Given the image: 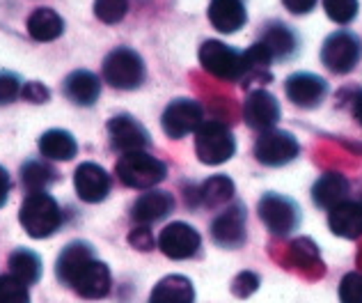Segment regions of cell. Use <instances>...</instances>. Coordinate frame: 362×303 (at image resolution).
Here are the masks:
<instances>
[{
    "mask_svg": "<svg viewBox=\"0 0 362 303\" xmlns=\"http://www.w3.org/2000/svg\"><path fill=\"white\" fill-rule=\"evenodd\" d=\"M259 216L273 234H289L298 225V210L289 198L266 193L259 200Z\"/></svg>",
    "mask_w": 362,
    "mask_h": 303,
    "instance_id": "cell-8",
    "label": "cell"
},
{
    "mask_svg": "<svg viewBox=\"0 0 362 303\" xmlns=\"http://www.w3.org/2000/svg\"><path fill=\"white\" fill-rule=\"evenodd\" d=\"M323 9L335 23H351L358 14V0H323Z\"/></svg>",
    "mask_w": 362,
    "mask_h": 303,
    "instance_id": "cell-32",
    "label": "cell"
},
{
    "mask_svg": "<svg viewBox=\"0 0 362 303\" xmlns=\"http://www.w3.org/2000/svg\"><path fill=\"white\" fill-rule=\"evenodd\" d=\"M9 269H12V276L21 280L23 285H35V282L42 278L40 255L28 248H16L9 255Z\"/></svg>",
    "mask_w": 362,
    "mask_h": 303,
    "instance_id": "cell-26",
    "label": "cell"
},
{
    "mask_svg": "<svg viewBox=\"0 0 362 303\" xmlns=\"http://www.w3.org/2000/svg\"><path fill=\"white\" fill-rule=\"evenodd\" d=\"M291 255L296 260L298 267L303 269H310V267H317L323 271V264L319 262V253H317V246H314L310 239H298L291 244Z\"/></svg>",
    "mask_w": 362,
    "mask_h": 303,
    "instance_id": "cell-33",
    "label": "cell"
},
{
    "mask_svg": "<svg viewBox=\"0 0 362 303\" xmlns=\"http://www.w3.org/2000/svg\"><path fill=\"white\" fill-rule=\"evenodd\" d=\"M160 125H163V131L170 138H184L202 125V108H199L197 101L177 99L165 108Z\"/></svg>",
    "mask_w": 362,
    "mask_h": 303,
    "instance_id": "cell-9",
    "label": "cell"
},
{
    "mask_svg": "<svg viewBox=\"0 0 362 303\" xmlns=\"http://www.w3.org/2000/svg\"><path fill=\"white\" fill-rule=\"evenodd\" d=\"M234 195V184L230 177L216 175L211 179H206L204 186L199 188V198L206 207H221L225 202H230Z\"/></svg>",
    "mask_w": 362,
    "mask_h": 303,
    "instance_id": "cell-28",
    "label": "cell"
},
{
    "mask_svg": "<svg viewBox=\"0 0 362 303\" xmlns=\"http://www.w3.org/2000/svg\"><path fill=\"white\" fill-rule=\"evenodd\" d=\"M127 0H94V14L103 23H119L127 16Z\"/></svg>",
    "mask_w": 362,
    "mask_h": 303,
    "instance_id": "cell-30",
    "label": "cell"
},
{
    "mask_svg": "<svg viewBox=\"0 0 362 303\" xmlns=\"http://www.w3.org/2000/svg\"><path fill=\"white\" fill-rule=\"evenodd\" d=\"M328 225L337 236L344 239H358L362 234V205L344 200L332 207L328 214Z\"/></svg>",
    "mask_w": 362,
    "mask_h": 303,
    "instance_id": "cell-19",
    "label": "cell"
},
{
    "mask_svg": "<svg viewBox=\"0 0 362 303\" xmlns=\"http://www.w3.org/2000/svg\"><path fill=\"white\" fill-rule=\"evenodd\" d=\"M193 301H195L193 282L186 276H177V273L158 280L149 297V303H193Z\"/></svg>",
    "mask_w": 362,
    "mask_h": 303,
    "instance_id": "cell-22",
    "label": "cell"
},
{
    "mask_svg": "<svg viewBox=\"0 0 362 303\" xmlns=\"http://www.w3.org/2000/svg\"><path fill=\"white\" fill-rule=\"evenodd\" d=\"M266 51L271 53V58H289L296 51V37L287 25H273L266 30L264 42Z\"/></svg>",
    "mask_w": 362,
    "mask_h": 303,
    "instance_id": "cell-27",
    "label": "cell"
},
{
    "mask_svg": "<svg viewBox=\"0 0 362 303\" xmlns=\"http://www.w3.org/2000/svg\"><path fill=\"white\" fill-rule=\"evenodd\" d=\"M339 301L341 303H362V273L351 271L339 282Z\"/></svg>",
    "mask_w": 362,
    "mask_h": 303,
    "instance_id": "cell-34",
    "label": "cell"
},
{
    "mask_svg": "<svg viewBox=\"0 0 362 303\" xmlns=\"http://www.w3.org/2000/svg\"><path fill=\"white\" fill-rule=\"evenodd\" d=\"M94 260V251L88 241H74L60 253L58 264H55V276L60 278L64 285H74V280L78 278V273L88 267Z\"/></svg>",
    "mask_w": 362,
    "mask_h": 303,
    "instance_id": "cell-16",
    "label": "cell"
},
{
    "mask_svg": "<svg viewBox=\"0 0 362 303\" xmlns=\"http://www.w3.org/2000/svg\"><path fill=\"white\" fill-rule=\"evenodd\" d=\"M209 21L225 35L236 33L245 23V7L241 0H211L209 5Z\"/></svg>",
    "mask_w": 362,
    "mask_h": 303,
    "instance_id": "cell-20",
    "label": "cell"
},
{
    "mask_svg": "<svg viewBox=\"0 0 362 303\" xmlns=\"http://www.w3.org/2000/svg\"><path fill=\"white\" fill-rule=\"evenodd\" d=\"M173 210H175L173 195L165 191H149V193H142L136 200V205H133V210H131V216L136 223L149 225L154 221L165 219Z\"/></svg>",
    "mask_w": 362,
    "mask_h": 303,
    "instance_id": "cell-18",
    "label": "cell"
},
{
    "mask_svg": "<svg viewBox=\"0 0 362 303\" xmlns=\"http://www.w3.org/2000/svg\"><path fill=\"white\" fill-rule=\"evenodd\" d=\"M199 62H202V67L209 74H214L221 81H236L247 72L243 55L216 40L202 44V49H199Z\"/></svg>",
    "mask_w": 362,
    "mask_h": 303,
    "instance_id": "cell-5",
    "label": "cell"
},
{
    "mask_svg": "<svg viewBox=\"0 0 362 303\" xmlns=\"http://www.w3.org/2000/svg\"><path fill=\"white\" fill-rule=\"evenodd\" d=\"M40 152L42 156L51 159V161H71L78 152L74 136L64 129H51L42 134L40 138Z\"/></svg>",
    "mask_w": 362,
    "mask_h": 303,
    "instance_id": "cell-25",
    "label": "cell"
},
{
    "mask_svg": "<svg viewBox=\"0 0 362 303\" xmlns=\"http://www.w3.org/2000/svg\"><path fill=\"white\" fill-rule=\"evenodd\" d=\"M103 79L117 90H136L145 79V64L136 51L119 46L103 60Z\"/></svg>",
    "mask_w": 362,
    "mask_h": 303,
    "instance_id": "cell-4",
    "label": "cell"
},
{
    "mask_svg": "<svg viewBox=\"0 0 362 303\" xmlns=\"http://www.w3.org/2000/svg\"><path fill=\"white\" fill-rule=\"evenodd\" d=\"M64 30V21L62 16L51 7H40L35 9L28 18V33L35 42H53L58 40Z\"/></svg>",
    "mask_w": 362,
    "mask_h": 303,
    "instance_id": "cell-24",
    "label": "cell"
},
{
    "mask_svg": "<svg viewBox=\"0 0 362 303\" xmlns=\"http://www.w3.org/2000/svg\"><path fill=\"white\" fill-rule=\"evenodd\" d=\"M259 290V278L252 271H241L239 276L232 280V295L239 299H247L250 295Z\"/></svg>",
    "mask_w": 362,
    "mask_h": 303,
    "instance_id": "cell-35",
    "label": "cell"
},
{
    "mask_svg": "<svg viewBox=\"0 0 362 303\" xmlns=\"http://www.w3.org/2000/svg\"><path fill=\"white\" fill-rule=\"evenodd\" d=\"M211 236L218 246L225 248H236L245 241V212L243 207H232V210L223 212L211 225Z\"/></svg>",
    "mask_w": 362,
    "mask_h": 303,
    "instance_id": "cell-15",
    "label": "cell"
},
{
    "mask_svg": "<svg viewBox=\"0 0 362 303\" xmlns=\"http://www.w3.org/2000/svg\"><path fill=\"white\" fill-rule=\"evenodd\" d=\"M74 186L83 202H101L110 193V175L97 164H81L74 173Z\"/></svg>",
    "mask_w": 362,
    "mask_h": 303,
    "instance_id": "cell-11",
    "label": "cell"
},
{
    "mask_svg": "<svg viewBox=\"0 0 362 303\" xmlns=\"http://www.w3.org/2000/svg\"><path fill=\"white\" fill-rule=\"evenodd\" d=\"M284 90H287L289 101H293L296 106L314 108L323 97H326L328 85L317 74H293L287 79Z\"/></svg>",
    "mask_w": 362,
    "mask_h": 303,
    "instance_id": "cell-14",
    "label": "cell"
},
{
    "mask_svg": "<svg viewBox=\"0 0 362 303\" xmlns=\"http://www.w3.org/2000/svg\"><path fill=\"white\" fill-rule=\"evenodd\" d=\"M298 140L291 134H284V131H264V134L257 138L255 145V156L259 164L264 166H284L298 156Z\"/></svg>",
    "mask_w": 362,
    "mask_h": 303,
    "instance_id": "cell-7",
    "label": "cell"
},
{
    "mask_svg": "<svg viewBox=\"0 0 362 303\" xmlns=\"http://www.w3.org/2000/svg\"><path fill=\"white\" fill-rule=\"evenodd\" d=\"M199 234L188 223H170L158 236V248L170 260H188L199 248Z\"/></svg>",
    "mask_w": 362,
    "mask_h": 303,
    "instance_id": "cell-10",
    "label": "cell"
},
{
    "mask_svg": "<svg viewBox=\"0 0 362 303\" xmlns=\"http://www.w3.org/2000/svg\"><path fill=\"white\" fill-rule=\"evenodd\" d=\"M55 177H58L55 170L46 164H40V161H30V164H25L21 170V179H23V186L28 188V193L44 191L51 182H55Z\"/></svg>",
    "mask_w": 362,
    "mask_h": 303,
    "instance_id": "cell-29",
    "label": "cell"
},
{
    "mask_svg": "<svg viewBox=\"0 0 362 303\" xmlns=\"http://www.w3.org/2000/svg\"><path fill=\"white\" fill-rule=\"evenodd\" d=\"M18 94H21V83H18L16 76H12V74L0 76V103L14 101Z\"/></svg>",
    "mask_w": 362,
    "mask_h": 303,
    "instance_id": "cell-37",
    "label": "cell"
},
{
    "mask_svg": "<svg viewBox=\"0 0 362 303\" xmlns=\"http://www.w3.org/2000/svg\"><path fill=\"white\" fill-rule=\"evenodd\" d=\"M282 3L293 14H308L310 9L317 5V0H282Z\"/></svg>",
    "mask_w": 362,
    "mask_h": 303,
    "instance_id": "cell-40",
    "label": "cell"
},
{
    "mask_svg": "<svg viewBox=\"0 0 362 303\" xmlns=\"http://www.w3.org/2000/svg\"><path fill=\"white\" fill-rule=\"evenodd\" d=\"M243 58H245V67H247V72L250 69H264V67H269L271 64V53L266 51V46L259 42V44H255V46H250V51L247 53H243Z\"/></svg>",
    "mask_w": 362,
    "mask_h": 303,
    "instance_id": "cell-36",
    "label": "cell"
},
{
    "mask_svg": "<svg viewBox=\"0 0 362 303\" xmlns=\"http://www.w3.org/2000/svg\"><path fill=\"white\" fill-rule=\"evenodd\" d=\"M168 168L163 161L149 156L147 152H129L117 161V177L129 188H151L163 182Z\"/></svg>",
    "mask_w": 362,
    "mask_h": 303,
    "instance_id": "cell-2",
    "label": "cell"
},
{
    "mask_svg": "<svg viewBox=\"0 0 362 303\" xmlns=\"http://www.w3.org/2000/svg\"><path fill=\"white\" fill-rule=\"evenodd\" d=\"M108 136H110L112 147L124 152V154H129V152H142L149 145V134L145 131V127L138 125V122L129 115L110 118Z\"/></svg>",
    "mask_w": 362,
    "mask_h": 303,
    "instance_id": "cell-13",
    "label": "cell"
},
{
    "mask_svg": "<svg viewBox=\"0 0 362 303\" xmlns=\"http://www.w3.org/2000/svg\"><path fill=\"white\" fill-rule=\"evenodd\" d=\"M18 221H21L23 230L33 236V239H46L51 236L62 223V212L58 202L53 200L49 193L33 191L21 205L18 212Z\"/></svg>",
    "mask_w": 362,
    "mask_h": 303,
    "instance_id": "cell-1",
    "label": "cell"
},
{
    "mask_svg": "<svg viewBox=\"0 0 362 303\" xmlns=\"http://www.w3.org/2000/svg\"><path fill=\"white\" fill-rule=\"evenodd\" d=\"M0 303H30L28 285L14 276H0Z\"/></svg>",
    "mask_w": 362,
    "mask_h": 303,
    "instance_id": "cell-31",
    "label": "cell"
},
{
    "mask_svg": "<svg viewBox=\"0 0 362 303\" xmlns=\"http://www.w3.org/2000/svg\"><path fill=\"white\" fill-rule=\"evenodd\" d=\"M323 64L335 74H349L360 60V40L351 33H335L323 42Z\"/></svg>",
    "mask_w": 362,
    "mask_h": 303,
    "instance_id": "cell-6",
    "label": "cell"
},
{
    "mask_svg": "<svg viewBox=\"0 0 362 303\" xmlns=\"http://www.w3.org/2000/svg\"><path fill=\"white\" fill-rule=\"evenodd\" d=\"M7 195H9V175H7V170L0 166V207H5Z\"/></svg>",
    "mask_w": 362,
    "mask_h": 303,
    "instance_id": "cell-41",
    "label": "cell"
},
{
    "mask_svg": "<svg viewBox=\"0 0 362 303\" xmlns=\"http://www.w3.org/2000/svg\"><path fill=\"white\" fill-rule=\"evenodd\" d=\"M110 285H112L110 269L94 258L88 267L78 273V278L74 280L71 287L78 292L83 299H103V297H108Z\"/></svg>",
    "mask_w": 362,
    "mask_h": 303,
    "instance_id": "cell-17",
    "label": "cell"
},
{
    "mask_svg": "<svg viewBox=\"0 0 362 303\" xmlns=\"http://www.w3.org/2000/svg\"><path fill=\"white\" fill-rule=\"evenodd\" d=\"M64 94L78 106H92L101 94V83L92 72H74L64 81Z\"/></svg>",
    "mask_w": 362,
    "mask_h": 303,
    "instance_id": "cell-21",
    "label": "cell"
},
{
    "mask_svg": "<svg viewBox=\"0 0 362 303\" xmlns=\"http://www.w3.org/2000/svg\"><path fill=\"white\" fill-rule=\"evenodd\" d=\"M234 136L223 122H202L195 131L197 159L206 166H221L234 156Z\"/></svg>",
    "mask_w": 362,
    "mask_h": 303,
    "instance_id": "cell-3",
    "label": "cell"
},
{
    "mask_svg": "<svg viewBox=\"0 0 362 303\" xmlns=\"http://www.w3.org/2000/svg\"><path fill=\"white\" fill-rule=\"evenodd\" d=\"M354 115H356V120L362 125V92H358L356 97H354Z\"/></svg>",
    "mask_w": 362,
    "mask_h": 303,
    "instance_id": "cell-42",
    "label": "cell"
},
{
    "mask_svg": "<svg viewBox=\"0 0 362 303\" xmlns=\"http://www.w3.org/2000/svg\"><path fill=\"white\" fill-rule=\"evenodd\" d=\"M21 97L30 103H44V101H49L51 92L42 83H25L23 90H21Z\"/></svg>",
    "mask_w": 362,
    "mask_h": 303,
    "instance_id": "cell-39",
    "label": "cell"
},
{
    "mask_svg": "<svg viewBox=\"0 0 362 303\" xmlns=\"http://www.w3.org/2000/svg\"><path fill=\"white\" fill-rule=\"evenodd\" d=\"M346 195H349V182H346V177L339 173L323 175L312 188L314 202L323 207V210H332V207H337L339 202H344Z\"/></svg>",
    "mask_w": 362,
    "mask_h": 303,
    "instance_id": "cell-23",
    "label": "cell"
},
{
    "mask_svg": "<svg viewBox=\"0 0 362 303\" xmlns=\"http://www.w3.org/2000/svg\"><path fill=\"white\" fill-rule=\"evenodd\" d=\"M243 115L247 127L257 131H271V127L280 120V103L266 90H255L247 94Z\"/></svg>",
    "mask_w": 362,
    "mask_h": 303,
    "instance_id": "cell-12",
    "label": "cell"
},
{
    "mask_svg": "<svg viewBox=\"0 0 362 303\" xmlns=\"http://www.w3.org/2000/svg\"><path fill=\"white\" fill-rule=\"evenodd\" d=\"M129 244L138 251H151L154 248V236H151L149 227L140 225V227H136V230L129 232Z\"/></svg>",
    "mask_w": 362,
    "mask_h": 303,
    "instance_id": "cell-38",
    "label": "cell"
}]
</instances>
